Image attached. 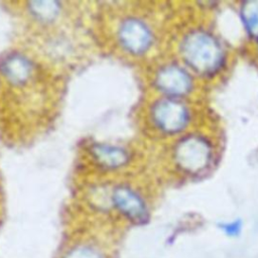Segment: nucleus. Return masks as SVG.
<instances>
[{"mask_svg":"<svg viewBox=\"0 0 258 258\" xmlns=\"http://www.w3.org/2000/svg\"><path fill=\"white\" fill-rule=\"evenodd\" d=\"M54 77L31 52L13 48L0 59V103L28 127L40 125L53 110Z\"/></svg>","mask_w":258,"mask_h":258,"instance_id":"f257e3e1","label":"nucleus"},{"mask_svg":"<svg viewBox=\"0 0 258 258\" xmlns=\"http://www.w3.org/2000/svg\"><path fill=\"white\" fill-rule=\"evenodd\" d=\"M109 39L113 48L126 58H138L153 45L154 32L150 23L129 8L113 11L109 20Z\"/></svg>","mask_w":258,"mask_h":258,"instance_id":"f03ea898","label":"nucleus"},{"mask_svg":"<svg viewBox=\"0 0 258 258\" xmlns=\"http://www.w3.org/2000/svg\"><path fill=\"white\" fill-rule=\"evenodd\" d=\"M185 61L200 73L216 71L223 60V49L217 39L207 32L188 34L181 44Z\"/></svg>","mask_w":258,"mask_h":258,"instance_id":"7ed1b4c3","label":"nucleus"},{"mask_svg":"<svg viewBox=\"0 0 258 258\" xmlns=\"http://www.w3.org/2000/svg\"><path fill=\"white\" fill-rule=\"evenodd\" d=\"M104 200L114 207L120 214L134 222H141L147 217L145 200L139 188L129 182L128 179H117L109 186L104 183L96 185Z\"/></svg>","mask_w":258,"mask_h":258,"instance_id":"20e7f679","label":"nucleus"},{"mask_svg":"<svg viewBox=\"0 0 258 258\" xmlns=\"http://www.w3.org/2000/svg\"><path fill=\"white\" fill-rule=\"evenodd\" d=\"M85 156L93 168L106 174L125 173L133 161L132 150L123 144L94 142L87 146Z\"/></svg>","mask_w":258,"mask_h":258,"instance_id":"39448f33","label":"nucleus"},{"mask_svg":"<svg viewBox=\"0 0 258 258\" xmlns=\"http://www.w3.org/2000/svg\"><path fill=\"white\" fill-rule=\"evenodd\" d=\"M188 115L182 103L166 97L152 103L148 110V121L153 129L163 134H173L186 126Z\"/></svg>","mask_w":258,"mask_h":258,"instance_id":"423d86ee","label":"nucleus"},{"mask_svg":"<svg viewBox=\"0 0 258 258\" xmlns=\"http://www.w3.org/2000/svg\"><path fill=\"white\" fill-rule=\"evenodd\" d=\"M174 159L182 169L189 172H198L209 164L211 147L201 137H187L176 145Z\"/></svg>","mask_w":258,"mask_h":258,"instance_id":"0eeeda50","label":"nucleus"},{"mask_svg":"<svg viewBox=\"0 0 258 258\" xmlns=\"http://www.w3.org/2000/svg\"><path fill=\"white\" fill-rule=\"evenodd\" d=\"M153 84L161 93L169 98L187 93L190 89L189 76L175 64H165L160 67L154 74Z\"/></svg>","mask_w":258,"mask_h":258,"instance_id":"6e6552de","label":"nucleus"},{"mask_svg":"<svg viewBox=\"0 0 258 258\" xmlns=\"http://www.w3.org/2000/svg\"><path fill=\"white\" fill-rule=\"evenodd\" d=\"M242 17L249 32L258 36V1L245 3L242 9Z\"/></svg>","mask_w":258,"mask_h":258,"instance_id":"1a4fd4ad","label":"nucleus"},{"mask_svg":"<svg viewBox=\"0 0 258 258\" xmlns=\"http://www.w3.org/2000/svg\"><path fill=\"white\" fill-rule=\"evenodd\" d=\"M66 258H102L100 253L90 246H79L68 253Z\"/></svg>","mask_w":258,"mask_h":258,"instance_id":"9d476101","label":"nucleus"},{"mask_svg":"<svg viewBox=\"0 0 258 258\" xmlns=\"http://www.w3.org/2000/svg\"><path fill=\"white\" fill-rule=\"evenodd\" d=\"M220 227L228 236L235 237L240 234L241 229H242V223L240 220H236V221H233L230 223L221 224Z\"/></svg>","mask_w":258,"mask_h":258,"instance_id":"9b49d317","label":"nucleus"}]
</instances>
